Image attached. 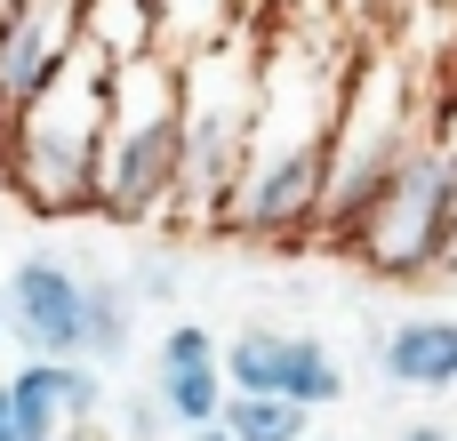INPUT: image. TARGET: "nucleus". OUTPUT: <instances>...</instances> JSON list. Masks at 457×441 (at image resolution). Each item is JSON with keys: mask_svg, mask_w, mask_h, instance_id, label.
<instances>
[{"mask_svg": "<svg viewBox=\"0 0 457 441\" xmlns=\"http://www.w3.org/2000/svg\"><path fill=\"white\" fill-rule=\"evenodd\" d=\"M345 80H353V48H321V32H305V24H265L257 137H249V161H241L225 217H217V241H241V249L321 241Z\"/></svg>", "mask_w": 457, "mask_h": 441, "instance_id": "f257e3e1", "label": "nucleus"}, {"mask_svg": "<svg viewBox=\"0 0 457 441\" xmlns=\"http://www.w3.org/2000/svg\"><path fill=\"white\" fill-rule=\"evenodd\" d=\"M104 129H112V64H104L96 48H80L32 104L8 112L0 185H8L32 217H96Z\"/></svg>", "mask_w": 457, "mask_h": 441, "instance_id": "f03ea898", "label": "nucleus"}, {"mask_svg": "<svg viewBox=\"0 0 457 441\" xmlns=\"http://www.w3.org/2000/svg\"><path fill=\"white\" fill-rule=\"evenodd\" d=\"M177 185H185V64L153 48L137 64H112V129H104L96 217L129 225V233H169Z\"/></svg>", "mask_w": 457, "mask_h": 441, "instance_id": "7ed1b4c3", "label": "nucleus"}, {"mask_svg": "<svg viewBox=\"0 0 457 441\" xmlns=\"http://www.w3.org/2000/svg\"><path fill=\"white\" fill-rule=\"evenodd\" d=\"M257 96H265V16L225 48L185 56V185L169 233H217L257 137Z\"/></svg>", "mask_w": 457, "mask_h": 441, "instance_id": "20e7f679", "label": "nucleus"}, {"mask_svg": "<svg viewBox=\"0 0 457 441\" xmlns=\"http://www.w3.org/2000/svg\"><path fill=\"white\" fill-rule=\"evenodd\" d=\"M426 104L410 88V64L394 48H353V80H345V112H337V161H329V217L321 241L345 249V233L378 209V193L394 185V169L426 145Z\"/></svg>", "mask_w": 457, "mask_h": 441, "instance_id": "39448f33", "label": "nucleus"}, {"mask_svg": "<svg viewBox=\"0 0 457 441\" xmlns=\"http://www.w3.org/2000/svg\"><path fill=\"white\" fill-rule=\"evenodd\" d=\"M345 257L370 281H394V289L450 273V161H442V137H426L394 169V185L378 193V209L345 233Z\"/></svg>", "mask_w": 457, "mask_h": 441, "instance_id": "423d86ee", "label": "nucleus"}, {"mask_svg": "<svg viewBox=\"0 0 457 441\" xmlns=\"http://www.w3.org/2000/svg\"><path fill=\"white\" fill-rule=\"evenodd\" d=\"M8 345L24 362H88V265L24 249L8 265Z\"/></svg>", "mask_w": 457, "mask_h": 441, "instance_id": "0eeeda50", "label": "nucleus"}, {"mask_svg": "<svg viewBox=\"0 0 457 441\" xmlns=\"http://www.w3.org/2000/svg\"><path fill=\"white\" fill-rule=\"evenodd\" d=\"M225 386L233 394H273V402H297V410H337L345 402V362L305 329L249 321V329L225 337Z\"/></svg>", "mask_w": 457, "mask_h": 441, "instance_id": "6e6552de", "label": "nucleus"}, {"mask_svg": "<svg viewBox=\"0 0 457 441\" xmlns=\"http://www.w3.org/2000/svg\"><path fill=\"white\" fill-rule=\"evenodd\" d=\"M153 394H161V410H169L177 434L225 426V402H233V386H225V337L201 329V321H169L161 345H153Z\"/></svg>", "mask_w": 457, "mask_h": 441, "instance_id": "1a4fd4ad", "label": "nucleus"}, {"mask_svg": "<svg viewBox=\"0 0 457 441\" xmlns=\"http://www.w3.org/2000/svg\"><path fill=\"white\" fill-rule=\"evenodd\" d=\"M80 16L88 0H16L0 16V104H32L72 56H80Z\"/></svg>", "mask_w": 457, "mask_h": 441, "instance_id": "9d476101", "label": "nucleus"}, {"mask_svg": "<svg viewBox=\"0 0 457 441\" xmlns=\"http://www.w3.org/2000/svg\"><path fill=\"white\" fill-rule=\"evenodd\" d=\"M8 402L24 418V434H40V441L96 426V410H112V394L88 362H24V370H8Z\"/></svg>", "mask_w": 457, "mask_h": 441, "instance_id": "9b49d317", "label": "nucleus"}, {"mask_svg": "<svg viewBox=\"0 0 457 441\" xmlns=\"http://www.w3.org/2000/svg\"><path fill=\"white\" fill-rule=\"evenodd\" d=\"M378 370L402 394H457V313H410L378 337Z\"/></svg>", "mask_w": 457, "mask_h": 441, "instance_id": "f8f14e48", "label": "nucleus"}, {"mask_svg": "<svg viewBox=\"0 0 457 441\" xmlns=\"http://www.w3.org/2000/svg\"><path fill=\"white\" fill-rule=\"evenodd\" d=\"M257 8L249 0H153V32H161V56H201V48H225L233 32H249Z\"/></svg>", "mask_w": 457, "mask_h": 441, "instance_id": "ddd939ff", "label": "nucleus"}, {"mask_svg": "<svg viewBox=\"0 0 457 441\" xmlns=\"http://www.w3.org/2000/svg\"><path fill=\"white\" fill-rule=\"evenodd\" d=\"M137 345V289L129 273H88V370L129 362Z\"/></svg>", "mask_w": 457, "mask_h": 441, "instance_id": "4468645a", "label": "nucleus"}, {"mask_svg": "<svg viewBox=\"0 0 457 441\" xmlns=\"http://www.w3.org/2000/svg\"><path fill=\"white\" fill-rule=\"evenodd\" d=\"M80 48H96L104 64H137V56H153V48H161V32H153V0H88V16H80Z\"/></svg>", "mask_w": 457, "mask_h": 441, "instance_id": "2eb2a0df", "label": "nucleus"}, {"mask_svg": "<svg viewBox=\"0 0 457 441\" xmlns=\"http://www.w3.org/2000/svg\"><path fill=\"white\" fill-rule=\"evenodd\" d=\"M305 426H313V410L273 402V394H233L225 402V434L233 441H305Z\"/></svg>", "mask_w": 457, "mask_h": 441, "instance_id": "dca6fc26", "label": "nucleus"}, {"mask_svg": "<svg viewBox=\"0 0 457 441\" xmlns=\"http://www.w3.org/2000/svg\"><path fill=\"white\" fill-rule=\"evenodd\" d=\"M161 434H169V410H161V394H153V386L112 394V441H161Z\"/></svg>", "mask_w": 457, "mask_h": 441, "instance_id": "f3484780", "label": "nucleus"}, {"mask_svg": "<svg viewBox=\"0 0 457 441\" xmlns=\"http://www.w3.org/2000/svg\"><path fill=\"white\" fill-rule=\"evenodd\" d=\"M129 289H137V305H161V297H177V257H169V249H145V257L129 265Z\"/></svg>", "mask_w": 457, "mask_h": 441, "instance_id": "a211bd4d", "label": "nucleus"}, {"mask_svg": "<svg viewBox=\"0 0 457 441\" xmlns=\"http://www.w3.org/2000/svg\"><path fill=\"white\" fill-rule=\"evenodd\" d=\"M0 441H40V434H24V418H16V402H8V378H0Z\"/></svg>", "mask_w": 457, "mask_h": 441, "instance_id": "6ab92c4d", "label": "nucleus"}, {"mask_svg": "<svg viewBox=\"0 0 457 441\" xmlns=\"http://www.w3.org/2000/svg\"><path fill=\"white\" fill-rule=\"evenodd\" d=\"M394 441H457V434H450V426H434V418H410Z\"/></svg>", "mask_w": 457, "mask_h": 441, "instance_id": "aec40b11", "label": "nucleus"}, {"mask_svg": "<svg viewBox=\"0 0 457 441\" xmlns=\"http://www.w3.org/2000/svg\"><path fill=\"white\" fill-rule=\"evenodd\" d=\"M0 345H8V281H0Z\"/></svg>", "mask_w": 457, "mask_h": 441, "instance_id": "412c9836", "label": "nucleus"}, {"mask_svg": "<svg viewBox=\"0 0 457 441\" xmlns=\"http://www.w3.org/2000/svg\"><path fill=\"white\" fill-rule=\"evenodd\" d=\"M56 441H96V426H72V434H56Z\"/></svg>", "mask_w": 457, "mask_h": 441, "instance_id": "4be33fe9", "label": "nucleus"}, {"mask_svg": "<svg viewBox=\"0 0 457 441\" xmlns=\"http://www.w3.org/2000/svg\"><path fill=\"white\" fill-rule=\"evenodd\" d=\"M185 441H233V434H225V426H209V434H185Z\"/></svg>", "mask_w": 457, "mask_h": 441, "instance_id": "5701e85b", "label": "nucleus"}, {"mask_svg": "<svg viewBox=\"0 0 457 441\" xmlns=\"http://www.w3.org/2000/svg\"><path fill=\"white\" fill-rule=\"evenodd\" d=\"M0 137H8V104H0Z\"/></svg>", "mask_w": 457, "mask_h": 441, "instance_id": "b1692460", "label": "nucleus"}, {"mask_svg": "<svg viewBox=\"0 0 457 441\" xmlns=\"http://www.w3.org/2000/svg\"><path fill=\"white\" fill-rule=\"evenodd\" d=\"M8 8H16V0H0V16H8Z\"/></svg>", "mask_w": 457, "mask_h": 441, "instance_id": "393cba45", "label": "nucleus"}]
</instances>
